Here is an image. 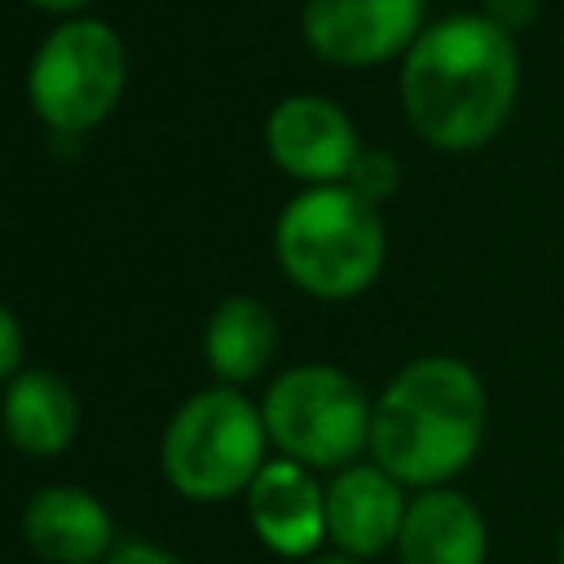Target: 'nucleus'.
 Returning a JSON list of instances; mask_svg holds the SVG:
<instances>
[{"instance_id": "obj_1", "label": "nucleus", "mask_w": 564, "mask_h": 564, "mask_svg": "<svg viewBox=\"0 0 564 564\" xmlns=\"http://www.w3.org/2000/svg\"><path fill=\"white\" fill-rule=\"evenodd\" d=\"M516 40L489 13H449L423 26L401 62V106L410 128L449 154L494 141L516 106Z\"/></svg>"}, {"instance_id": "obj_2", "label": "nucleus", "mask_w": 564, "mask_h": 564, "mask_svg": "<svg viewBox=\"0 0 564 564\" xmlns=\"http://www.w3.org/2000/svg\"><path fill=\"white\" fill-rule=\"evenodd\" d=\"M485 388L458 357L410 361L375 405L370 454L375 463L419 489H436L458 476L485 441Z\"/></svg>"}, {"instance_id": "obj_3", "label": "nucleus", "mask_w": 564, "mask_h": 564, "mask_svg": "<svg viewBox=\"0 0 564 564\" xmlns=\"http://www.w3.org/2000/svg\"><path fill=\"white\" fill-rule=\"evenodd\" d=\"M273 256L282 273L317 300L361 295L388 256L379 203L352 185H308L295 194L273 225Z\"/></svg>"}, {"instance_id": "obj_4", "label": "nucleus", "mask_w": 564, "mask_h": 564, "mask_svg": "<svg viewBox=\"0 0 564 564\" xmlns=\"http://www.w3.org/2000/svg\"><path fill=\"white\" fill-rule=\"evenodd\" d=\"M264 410L234 383L203 388L176 405L159 441V467L167 485L189 502H225L247 494L264 458Z\"/></svg>"}, {"instance_id": "obj_5", "label": "nucleus", "mask_w": 564, "mask_h": 564, "mask_svg": "<svg viewBox=\"0 0 564 564\" xmlns=\"http://www.w3.org/2000/svg\"><path fill=\"white\" fill-rule=\"evenodd\" d=\"M260 410L269 441L313 471H344L361 449H370L375 405L339 366L304 361L282 370L269 383Z\"/></svg>"}, {"instance_id": "obj_6", "label": "nucleus", "mask_w": 564, "mask_h": 564, "mask_svg": "<svg viewBox=\"0 0 564 564\" xmlns=\"http://www.w3.org/2000/svg\"><path fill=\"white\" fill-rule=\"evenodd\" d=\"M128 84V53L115 26L97 18H66L57 22L31 66H26V97L31 110L62 137L93 132L119 106Z\"/></svg>"}, {"instance_id": "obj_7", "label": "nucleus", "mask_w": 564, "mask_h": 564, "mask_svg": "<svg viewBox=\"0 0 564 564\" xmlns=\"http://www.w3.org/2000/svg\"><path fill=\"white\" fill-rule=\"evenodd\" d=\"M300 26L322 62L379 66L423 35V0H304Z\"/></svg>"}, {"instance_id": "obj_8", "label": "nucleus", "mask_w": 564, "mask_h": 564, "mask_svg": "<svg viewBox=\"0 0 564 564\" xmlns=\"http://www.w3.org/2000/svg\"><path fill=\"white\" fill-rule=\"evenodd\" d=\"M264 150L286 176H295L304 185H339V181H348V172L361 154V141H357V128L344 115V106H335L330 97L295 93L269 110Z\"/></svg>"}, {"instance_id": "obj_9", "label": "nucleus", "mask_w": 564, "mask_h": 564, "mask_svg": "<svg viewBox=\"0 0 564 564\" xmlns=\"http://www.w3.org/2000/svg\"><path fill=\"white\" fill-rule=\"evenodd\" d=\"M247 520L256 538L278 555H313L326 533V489L313 467L295 458H269L247 485Z\"/></svg>"}, {"instance_id": "obj_10", "label": "nucleus", "mask_w": 564, "mask_h": 564, "mask_svg": "<svg viewBox=\"0 0 564 564\" xmlns=\"http://www.w3.org/2000/svg\"><path fill=\"white\" fill-rule=\"evenodd\" d=\"M405 507L401 480H392L379 463H352L326 485V533L344 555L370 560L397 546Z\"/></svg>"}, {"instance_id": "obj_11", "label": "nucleus", "mask_w": 564, "mask_h": 564, "mask_svg": "<svg viewBox=\"0 0 564 564\" xmlns=\"http://www.w3.org/2000/svg\"><path fill=\"white\" fill-rule=\"evenodd\" d=\"M22 538L48 564H101L115 551V520L88 489L48 485L22 507Z\"/></svg>"}, {"instance_id": "obj_12", "label": "nucleus", "mask_w": 564, "mask_h": 564, "mask_svg": "<svg viewBox=\"0 0 564 564\" xmlns=\"http://www.w3.org/2000/svg\"><path fill=\"white\" fill-rule=\"evenodd\" d=\"M485 551H489L485 516L467 494L436 485L410 498L397 538L401 564H485Z\"/></svg>"}, {"instance_id": "obj_13", "label": "nucleus", "mask_w": 564, "mask_h": 564, "mask_svg": "<svg viewBox=\"0 0 564 564\" xmlns=\"http://www.w3.org/2000/svg\"><path fill=\"white\" fill-rule=\"evenodd\" d=\"M4 432L31 458L62 454L79 432V401L53 370H22L4 388Z\"/></svg>"}, {"instance_id": "obj_14", "label": "nucleus", "mask_w": 564, "mask_h": 564, "mask_svg": "<svg viewBox=\"0 0 564 564\" xmlns=\"http://www.w3.org/2000/svg\"><path fill=\"white\" fill-rule=\"evenodd\" d=\"M278 348V322L273 308L256 295H229L212 308L203 326V357L225 383L256 379Z\"/></svg>"}, {"instance_id": "obj_15", "label": "nucleus", "mask_w": 564, "mask_h": 564, "mask_svg": "<svg viewBox=\"0 0 564 564\" xmlns=\"http://www.w3.org/2000/svg\"><path fill=\"white\" fill-rule=\"evenodd\" d=\"M344 185H352L361 198L379 203V198H388V194L397 189V159L383 154V150H361Z\"/></svg>"}, {"instance_id": "obj_16", "label": "nucleus", "mask_w": 564, "mask_h": 564, "mask_svg": "<svg viewBox=\"0 0 564 564\" xmlns=\"http://www.w3.org/2000/svg\"><path fill=\"white\" fill-rule=\"evenodd\" d=\"M0 375L4 379L22 375V326H18V313L13 308L0 313Z\"/></svg>"}, {"instance_id": "obj_17", "label": "nucleus", "mask_w": 564, "mask_h": 564, "mask_svg": "<svg viewBox=\"0 0 564 564\" xmlns=\"http://www.w3.org/2000/svg\"><path fill=\"white\" fill-rule=\"evenodd\" d=\"M101 564H181V560L154 542H119Z\"/></svg>"}, {"instance_id": "obj_18", "label": "nucleus", "mask_w": 564, "mask_h": 564, "mask_svg": "<svg viewBox=\"0 0 564 564\" xmlns=\"http://www.w3.org/2000/svg\"><path fill=\"white\" fill-rule=\"evenodd\" d=\"M480 13H489L502 31H511L516 35V26H524V22H533V13H538V0H485V9Z\"/></svg>"}, {"instance_id": "obj_19", "label": "nucleus", "mask_w": 564, "mask_h": 564, "mask_svg": "<svg viewBox=\"0 0 564 564\" xmlns=\"http://www.w3.org/2000/svg\"><path fill=\"white\" fill-rule=\"evenodd\" d=\"M35 9H48V13H75V9H84V4H93V0H31Z\"/></svg>"}, {"instance_id": "obj_20", "label": "nucleus", "mask_w": 564, "mask_h": 564, "mask_svg": "<svg viewBox=\"0 0 564 564\" xmlns=\"http://www.w3.org/2000/svg\"><path fill=\"white\" fill-rule=\"evenodd\" d=\"M308 564H352V555H317V560H308Z\"/></svg>"}, {"instance_id": "obj_21", "label": "nucleus", "mask_w": 564, "mask_h": 564, "mask_svg": "<svg viewBox=\"0 0 564 564\" xmlns=\"http://www.w3.org/2000/svg\"><path fill=\"white\" fill-rule=\"evenodd\" d=\"M555 564H564V529H560V555H555Z\"/></svg>"}]
</instances>
